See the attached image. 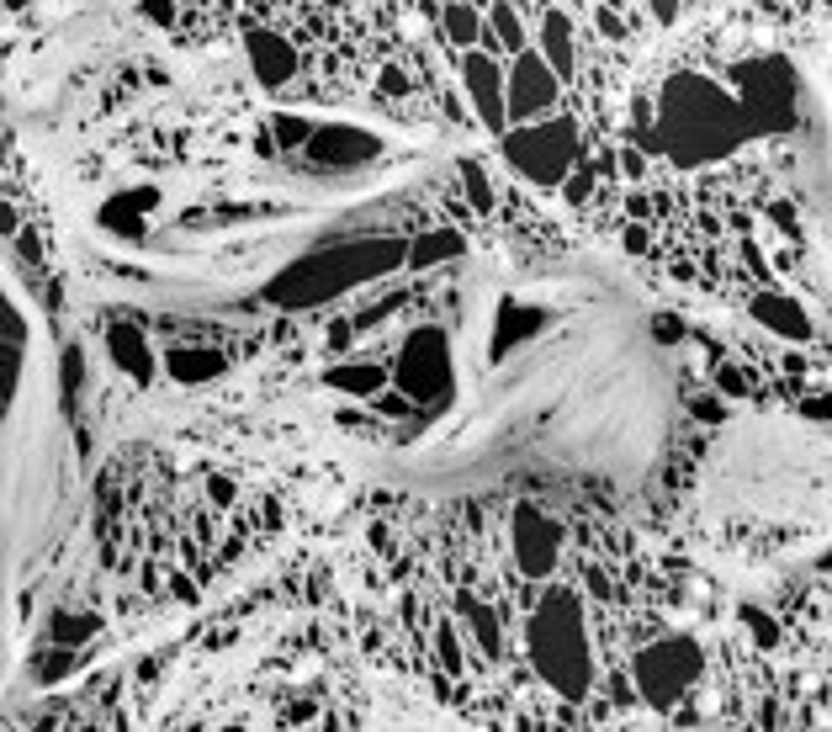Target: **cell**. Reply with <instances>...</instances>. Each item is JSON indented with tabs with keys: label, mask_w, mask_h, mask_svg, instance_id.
<instances>
[{
	"label": "cell",
	"mask_w": 832,
	"mask_h": 732,
	"mask_svg": "<svg viewBox=\"0 0 832 732\" xmlns=\"http://www.w3.org/2000/svg\"><path fill=\"white\" fill-rule=\"evenodd\" d=\"M382 382H388L382 367H345L334 388H340V393H355V399H372V393H382Z\"/></svg>",
	"instance_id": "ac0fdd59"
},
{
	"label": "cell",
	"mask_w": 832,
	"mask_h": 732,
	"mask_svg": "<svg viewBox=\"0 0 832 732\" xmlns=\"http://www.w3.org/2000/svg\"><path fill=\"white\" fill-rule=\"evenodd\" d=\"M202 488H207V499H213L218 510H228V505H234V484H228L223 472H207V478H202Z\"/></svg>",
	"instance_id": "ffe728a7"
},
{
	"label": "cell",
	"mask_w": 832,
	"mask_h": 732,
	"mask_svg": "<svg viewBox=\"0 0 832 732\" xmlns=\"http://www.w3.org/2000/svg\"><path fill=\"white\" fill-rule=\"evenodd\" d=\"M743 123V101H732L722 86L711 80H679L663 96V149L695 159H716L722 149H732Z\"/></svg>",
	"instance_id": "7a4b0ae2"
},
{
	"label": "cell",
	"mask_w": 832,
	"mask_h": 732,
	"mask_svg": "<svg viewBox=\"0 0 832 732\" xmlns=\"http://www.w3.org/2000/svg\"><path fill=\"white\" fill-rule=\"evenodd\" d=\"M530 664L541 668V680L584 695L594 674V647L589 632H584L578 589H551L547 599H536V611H530Z\"/></svg>",
	"instance_id": "6da1fadb"
},
{
	"label": "cell",
	"mask_w": 832,
	"mask_h": 732,
	"mask_svg": "<svg viewBox=\"0 0 832 732\" xmlns=\"http://www.w3.org/2000/svg\"><path fill=\"white\" fill-rule=\"evenodd\" d=\"M440 43L467 53V48H482L488 38V6L482 0H446L440 6Z\"/></svg>",
	"instance_id": "4fadbf2b"
},
{
	"label": "cell",
	"mask_w": 832,
	"mask_h": 732,
	"mask_svg": "<svg viewBox=\"0 0 832 732\" xmlns=\"http://www.w3.org/2000/svg\"><path fill=\"white\" fill-rule=\"evenodd\" d=\"M144 11H149L159 27H176V6H170V0H144Z\"/></svg>",
	"instance_id": "7402d4cb"
},
{
	"label": "cell",
	"mask_w": 832,
	"mask_h": 732,
	"mask_svg": "<svg viewBox=\"0 0 832 732\" xmlns=\"http://www.w3.org/2000/svg\"><path fill=\"white\" fill-rule=\"evenodd\" d=\"M457 75H461V96L493 138L509 134V65H499V53L488 48H467L457 53Z\"/></svg>",
	"instance_id": "5b68a950"
},
{
	"label": "cell",
	"mask_w": 832,
	"mask_h": 732,
	"mask_svg": "<svg viewBox=\"0 0 832 732\" xmlns=\"http://www.w3.org/2000/svg\"><path fill=\"white\" fill-rule=\"evenodd\" d=\"M747 313H753V324H764V330L780 334V340H811L806 309H801L790 292H780V287L753 292V297H747Z\"/></svg>",
	"instance_id": "9c48e42d"
},
{
	"label": "cell",
	"mask_w": 832,
	"mask_h": 732,
	"mask_svg": "<svg viewBox=\"0 0 832 732\" xmlns=\"http://www.w3.org/2000/svg\"><path fill=\"white\" fill-rule=\"evenodd\" d=\"M165 367H170L180 382H207V378H218L223 372V355L218 351H192V345H186V351L165 355Z\"/></svg>",
	"instance_id": "9a60e30c"
},
{
	"label": "cell",
	"mask_w": 832,
	"mask_h": 732,
	"mask_svg": "<svg viewBox=\"0 0 832 732\" xmlns=\"http://www.w3.org/2000/svg\"><path fill=\"white\" fill-rule=\"evenodd\" d=\"M562 541H568V531L557 520H547L536 505L515 510V557H520V568L530 578H547L562 563Z\"/></svg>",
	"instance_id": "52a82bcc"
},
{
	"label": "cell",
	"mask_w": 832,
	"mask_h": 732,
	"mask_svg": "<svg viewBox=\"0 0 832 732\" xmlns=\"http://www.w3.org/2000/svg\"><path fill=\"white\" fill-rule=\"evenodd\" d=\"M636 680H642V695L657 711H668L701 680V647L689 643V637H663V643H653L636 658Z\"/></svg>",
	"instance_id": "277c9868"
},
{
	"label": "cell",
	"mask_w": 832,
	"mask_h": 732,
	"mask_svg": "<svg viewBox=\"0 0 832 732\" xmlns=\"http://www.w3.org/2000/svg\"><path fill=\"white\" fill-rule=\"evenodd\" d=\"M461 192H467V202H472L478 213H493V207H499V192H493V165L467 159V165H461Z\"/></svg>",
	"instance_id": "2e32d148"
},
{
	"label": "cell",
	"mask_w": 832,
	"mask_h": 732,
	"mask_svg": "<svg viewBox=\"0 0 832 732\" xmlns=\"http://www.w3.org/2000/svg\"><path fill=\"white\" fill-rule=\"evenodd\" d=\"M461 643H467V632H457V622H446V616H440V626H435V653H440V668H446L451 680H461V674H467Z\"/></svg>",
	"instance_id": "e0dca14e"
},
{
	"label": "cell",
	"mask_w": 832,
	"mask_h": 732,
	"mask_svg": "<svg viewBox=\"0 0 832 732\" xmlns=\"http://www.w3.org/2000/svg\"><path fill=\"white\" fill-rule=\"evenodd\" d=\"M11 6H27V0H11Z\"/></svg>",
	"instance_id": "603a6c76"
},
{
	"label": "cell",
	"mask_w": 832,
	"mask_h": 732,
	"mask_svg": "<svg viewBox=\"0 0 832 732\" xmlns=\"http://www.w3.org/2000/svg\"><path fill=\"white\" fill-rule=\"evenodd\" d=\"M457 616H461V632H467V647H472V664H493L505 653V616H499V605L461 599Z\"/></svg>",
	"instance_id": "30bf717a"
},
{
	"label": "cell",
	"mask_w": 832,
	"mask_h": 732,
	"mask_svg": "<svg viewBox=\"0 0 832 732\" xmlns=\"http://www.w3.org/2000/svg\"><path fill=\"white\" fill-rule=\"evenodd\" d=\"M107 355H111V367H117V372H128V378L144 382V388H149L154 372H159V355H154L149 334L133 330V324H111V330H107Z\"/></svg>",
	"instance_id": "8fae6325"
},
{
	"label": "cell",
	"mask_w": 832,
	"mask_h": 732,
	"mask_svg": "<svg viewBox=\"0 0 832 732\" xmlns=\"http://www.w3.org/2000/svg\"><path fill=\"white\" fill-rule=\"evenodd\" d=\"M562 101V75L541 59V48H526L509 59V128H526L551 117Z\"/></svg>",
	"instance_id": "8992f818"
},
{
	"label": "cell",
	"mask_w": 832,
	"mask_h": 732,
	"mask_svg": "<svg viewBox=\"0 0 832 732\" xmlns=\"http://www.w3.org/2000/svg\"><path fill=\"white\" fill-rule=\"evenodd\" d=\"M488 32H493V53L499 59H515L530 48V32H526V11L515 0H488Z\"/></svg>",
	"instance_id": "5bb4252c"
},
{
	"label": "cell",
	"mask_w": 832,
	"mask_h": 732,
	"mask_svg": "<svg viewBox=\"0 0 832 732\" xmlns=\"http://www.w3.org/2000/svg\"><path fill=\"white\" fill-rule=\"evenodd\" d=\"M536 48H541V59H547L562 80H572V69H578V32H572L568 11L547 6V11L536 17Z\"/></svg>",
	"instance_id": "7c38bea8"
},
{
	"label": "cell",
	"mask_w": 832,
	"mask_h": 732,
	"mask_svg": "<svg viewBox=\"0 0 832 732\" xmlns=\"http://www.w3.org/2000/svg\"><path fill=\"white\" fill-rule=\"evenodd\" d=\"M499 149L505 159L530 176L536 186H562L568 170L578 165V149H584V138H578V123L572 117H541V123H526V128H509L499 138Z\"/></svg>",
	"instance_id": "3957f363"
},
{
	"label": "cell",
	"mask_w": 832,
	"mask_h": 732,
	"mask_svg": "<svg viewBox=\"0 0 832 732\" xmlns=\"http://www.w3.org/2000/svg\"><path fill=\"white\" fill-rule=\"evenodd\" d=\"M679 6H684V0H647V11H653L657 27H674V22H679Z\"/></svg>",
	"instance_id": "44dd1931"
},
{
	"label": "cell",
	"mask_w": 832,
	"mask_h": 732,
	"mask_svg": "<svg viewBox=\"0 0 832 732\" xmlns=\"http://www.w3.org/2000/svg\"><path fill=\"white\" fill-rule=\"evenodd\" d=\"M737 622H743L764 647H769V643H780V622H774L769 611H758V605H743V611H737Z\"/></svg>",
	"instance_id": "d6986e66"
},
{
	"label": "cell",
	"mask_w": 832,
	"mask_h": 732,
	"mask_svg": "<svg viewBox=\"0 0 832 732\" xmlns=\"http://www.w3.org/2000/svg\"><path fill=\"white\" fill-rule=\"evenodd\" d=\"M244 59H249V69H255V80L265 90H282L297 80V48L286 43V38H276L271 27L244 32Z\"/></svg>",
	"instance_id": "ba28073f"
}]
</instances>
